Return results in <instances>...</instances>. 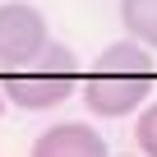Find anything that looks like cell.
<instances>
[{
	"label": "cell",
	"instance_id": "7a4b0ae2",
	"mask_svg": "<svg viewBox=\"0 0 157 157\" xmlns=\"http://www.w3.org/2000/svg\"><path fill=\"white\" fill-rule=\"evenodd\" d=\"M10 102L23 111H51L60 102H69L78 88H83V74H78V60L65 42H46L37 56H28L23 65L0 74Z\"/></svg>",
	"mask_w": 157,
	"mask_h": 157
},
{
	"label": "cell",
	"instance_id": "52a82bcc",
	"mask_svg": "<svg viewBox=\"0 0 157 157\" xmlns=\"http://www.w3.org/2000/svg\"><path fill=\"white\" fill-rule=\"evenodd\" d=\"M5 97H10V93H5V83H0V111H5Z\"/></svg>",
	"mask_w": 157,
	"mask_h": 157
},
{
	"label": "cell",
	"instance_id": "277c9868",
	"mask_svg": "<svg viewBox=\"0 0 157 157\" xmlns=\"http://www.w3.org/2000/svg\"><path fill=\"white\" fill-rule=\"evenodd\" d=\"M33 152H37V157H102V152H106V143H102V134H97V129L74 125V120H69V125H56V129L37 134Z\"/></svg>",
	"mask_w": 157,
	"mask_h": 157
},
{
	"label": "cell",
	"instance_id": "3957f363",
	"mask_svg": "<svg viewBox=\"0 0 157 157\" xmlns=\"http://www.w3.org/2000/svg\"><path fill=\"white\" fill-rule=\"evenodd\" d=\"M51 42L46 33V19L33 10V5H0V69H14L23 65L28 56H37L42 46Z\"/></svg>",
	"mask_w": 157,
	"mask_h": 157
},
{
	"label": "cell",
	"instance_id": "5b68a950",
	"mask_svg": "<svg viewBox=\"0 0 157 157\" xmlns=\"http://www.w3.org/2000/svg\"><path fill=\"white\" fill-rule=\"evenodd\" d=\"M120 23L129 37L157 51V0H120Z\"/></svg>",
	"mask_w": 157,
	"mask_h": 157
},
{
	"label": "cell",
	"instance_id": "8992f818",
	"mask_svg": "<svg viewBox=\"0 0 157 157\" xmlns=\"http://www.w3.org/2000/svg\"><path fill=\"white\" fill-rule=\"evenodd\" d=\"M134 139H139V148L148 152V157H157V102L139 116V125H134Z\"/></svg>",
	"mask_w": 157,
	"mask_h": 157
},
{
	"label": "cell",
	"instance_id": "6da1fadb",
	"mask_svg": "<svg viewBox=\"0 0 157 157\" xmlns=\"http://www.w3.org/2000/svg\"><path fill=\"white\" fill-rule=\"evenodd\" d=\"M152 88H157V65H152L148 46L134 37V42H116L97 56V65L83 74L78 97L88 102L93 116L116 120V116H129L134 106H143Z\"/></svg>",
	"mask_w": 157,
	"mask_h": 157
}]
</instances>
